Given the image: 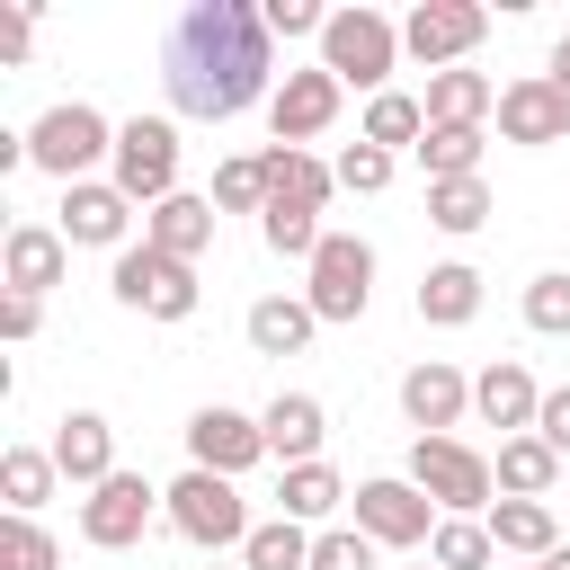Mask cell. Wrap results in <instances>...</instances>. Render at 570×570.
<instances>
[{
	"instance_id": "obj_29",
	"label": "cell",
	"mask_w": 570,
	"mask_h": 570,
	"mask_svg": "<svg viewBox=\"0 0 570 570\" xmlns=\"http://www.w3.org/2000/svg\"><path fill=\"white\" fill-rule=\"evenodd\" d=\"M419 169H428V187L481 178V125H428V134H419Z\"/></svg>"
},
{
	"instance_id": "obj_35",
	"label": "cell",
	"mask_w": 570,
	"mask_h": 570,
	"mask_svg": "<svg viewBox=\"0 0 570 570\" xmlns=\"http://www.w3.org/2000/svg\"><path fill=\"white\" fill-rule=\"evenodd\" d=\"M428 223L454 232V240H472V232L490 223V187H481V178H445V187H428Z\"/></svg>"
},
{
	"instance_id": "obj_14",
	"label": "cell",
	"mask_w": 570,
	"mask_h": 570,
	"mask_svg": "<svg viewBox=\"0 0 570 570\" xmlns=\"http://www.w3.org/2000/svg\"><path fill=\"white\" fill-rule=\"evenodd\" d=\"M338 98H347V80H330L321 62H303V71H285L276 80V98H267V125H276V142H312V134H330L338 125Z\"/></svg>"
},
{
	"instance_id": "obj_2",
	"label": "cell",
	"mask_w": 570,
	"mask_h": 570,
	"mask_svg": "<svg viewBox=\"0 0 570 570\" xmlns=\"http://www.w3.org/2000/svg\"><path fill=\"white\" fill-rule=\"evenodd\" d=\"M160 517H169V534L178 543H196V552H240L249 543V508H240V481H223V472H178L169 490H160Z\"/></svg>"
},
{
	"instance_id": "obj_48",
	"label": "cell",
	"mask_w": 570,
	"mask_h": 570,
	"mask_svg": "<svg viewBox=\"0 0 570 570\" xmlns=\"http://www.w3.org/2000/svg\"><path fill=\"white\" fill-rule=\"evenodd\" d=\"M525 570H543V561H525Z\"/></svg>"
},
{
	"instance_id": "obj_49",
	"label": "cell",
	"mask_w": 570,
	"mask_h": 570,
	"mask_svg": "<svg viewBox=\"0 0 570 570\" xmlns=\"http://www.w3.org/2000/svg\"><path fill=\"white\" fill-rule=\"evenodd\" d=\"M232 570H240V561H232Z\"/></svg>"
},
{
	"instance_id": "obj_6",
	"label": "cell",
	"mask_w": 570,
	"mask_h": 570,
	"mask_svg": "<svg viewBox=\"0 0 570 570\" xmlns=\"http://www.w3.org/2000/svg\"><path fill=\"white\" fill-rule=\"evenodd\" d=\"M410 481L436 499V517H490L499 499V472H490V454H472L463 436H419L410 445Z\"/></svg>"
},
{
	"instance_id": "obj_9",
	"label": "cell",
	"mask_w": 570,
	"mask_h": 570,
	"mask_svg": "<svg viewBox=\"0 0 570 570\" xmlns=\"http://www.w3.org/2000/svg\"><path fill=\"white\" fill-rule=\"evenodd\" d=\"M445 517H436V499L410 481V472H383V481H356V534L374 543V552H410V543H428Z\"/></svg>"
},
{
	"instance_id": "obj_47",
	"label": "cell",
	"mask_w": 570,
	"mask_h": 570,
	"mask_svg": "<svg viewBox=\"0 0 570 570\" xmlns=\"http://www.w3.org/2000/svg\"><path fill=\"white\" fill-rule=\"evenodd\" d=\"M419 570H436V561H419Z\"/></svg>"
},
{
	"instance_id": "obj_36",
	"label": "cell",
	"mask_w": 570,
	"mask_h": 570,
	"mask_svg": "<svg viewBox=\"0 0 570 570\" xmlns=\"http://www.w3.org/2000/svg\"><path fill=\"white\" fill-rule=\"evenodd\" d=\"M428 561H436V570H490V561H499V543H490V525H481V517H445V525L428 534Z\"/></svg>"
},
{
	"instance_id": "obj_18",
	"label": "cell",
	"mask_w": 570,
	"mask_h": 570,
	"mask_svg": "<svg viewBox=\"0 0 570 570\" xmlns=\"http://www.w3.org/2000/svg\"><path fill=\"white\" fill-rule=\"evenodd\" d=\"M45 454H53V472H62L71 490H98L107 472H125V463H116V428H107L98 410H62Z\"/></svg>"
},
{
	"instance_id": "obj_3",
	"label": "cell",
	"mask_w": 570,
	"mask_h": 570,
	"mask_svg": "<svg viewBox=\"0 0 570 570\" xmlns=\"http://www.w3.org/2000/svg\"><path fill=\"white\" fill-rule=\"evenodd\" d=\"M392 62H401V18H383V9H365V0H356V9H330V27H321V71H330V80L383 98Z\"/></svg>"
},
{
	"instance_id": "obj_7",
	"label": "cell",
	"mask_w": 570,
	"mask_h": 570,
	"mask_svg": "<svg viewBox=\"0 0 570 570\" xmlns=\"http://www.w3.org/2000/svg\"><path fill=\"white\" fill-rule=\"evenodd\" d=\"M107 178L151 214V205H169L178 196V125L169 116H125L116 125V160H107Z\"/></svg>"
},
{
	"instance_id": "obj_20",
	"label": "cell",
	"mask_w": 570,
	"mask_h": 570,
	"mask_svg": "<svg viewBox=\"0 0 570 570\" xmlns=\"http://www.w3.org/2000/svg\"><path fill=\"white\" fill-rule=\"evenodd\" d=\"M258 428H267V454L294 472V463H321V436H330V410L312 401V392H276L267 410H258Z\"/></svg>"
},
{
	"instance_id": "obj_32",
	"label": "cell",
	"mask_w": 570,
	"mask_h": 570,
	"mask_svg": "<svg viewBox=\"0 0 570 570\" xmlns=\"http://www.w3.org/2000/svg\"><path fill=\"white\" fill-rule=\"evenodd\" d=\"M267 187L276 196H303V205H330L338 196V169L312 160V151H294V142H267Z\"/></svg>"
},
{
	"instance_id": "obj_41",
	"label": "cell",
	"mask_w": 570,
	"mask_h": 570,
	"mask_svg": "<svg viewBox=\"0 0 570 570\" xmlns=\"http://www.w3.org/2000/svg\"><path fill=\"white\" fill-rule=\"evenodd\" d=\"M258 18H267V36H321L330 27V9H312V0H258Z\"/></svg>"
},
{
	"instance_id": "obj_19",
	"label": "cell",
	"mask_w": 570,
	"mask_h": 570,
	"mask_svg": "<svg viewBox=\"0 0 570 570\" xmlns=\"http://www.w3.org/2000/svg\"><path fill=\"white\" fill-rule=\"evenodd\" d=\"M472 410H481L499 436H525V428H534V410H543V383H534L517 356H490V365L472 374Z\"/></svg>"
},
{
	"instance_id": "obj_25",
	"label": "cell",
	"mask_w": 570,
	"mask_h": 570,
	"mask_svg": "<svg viewBox=\"0 0 570 570\" xmlns=\"http://www.w3.org/2000/svg\"><path fill=\"white\" fill-rule=\"evenodd\" d=\"M481 116H499L490 71H428V125H481Z\"/></svg>"
},
{
	"instance_id": "obj_38",
	"label": "cell",
	"mask_w": 570,
	"mask_h": 570,
	"mask_svg": "<svg viewBox=\"0 0 570 570\" xmlns=\"http://www.w3.org/2000/svg\"><path fill=\"white\" fill-rule=\"evenodd\" d=\"M525 330H543V338H570V276H561V267H543V276L525 285Z\"/></svg>"
},
{
	"instance_id": "obj_17",
	"label": "cell",
	"mask_w": 570,
	"mask_h": 570,
	"mask_svg": "<svg viewBox=\"0 0 570 570\" xmlns=\"http://www.w3.org/2000/svg\"><path fill=\"white\" fill-rule=\"evenodd\" d=\"M62 267H71V240H62V223H9V240H0V276H9V294H53L62 285Z\"/></svg>"
},
{
	"instance_id": "obj_44",
	"label": "cell",
	"mask_w": 570,
	"mask_h": 570,
	"mask_svg": "<svg viewBox=\"0 0 570 570\" xmlns=\"http://www.w3.org/2000/svg\"><path fill=\"white\" fill-rule=\"evenodd\" d=\"M27 45H36V18H27V9H9V18H0V53H9V62H27Z\"/></svg>"
},
{
	"instance_id": "obj_21",
	"label": "cell",
	"mask_w": 570,
	"mask_h": 570,
	"mask_svg": "<svg viewBox=\"0 0 570 570\" xmlns=\"http://www.w3.org/2000/svg\"><path fill=\"white\" fill-rule=\"evenodd\" d=\"M214 223H223V214H214V196H187V187H178L169 205H151V214H142V240L196 267V258L214 249Z\"/></svg>"
},
{
	"instance_id": "obj_5",
	"label": "cell",
	"mask_w": 570,
	"mask_h": 570,
	"mask_svg": "<svg viewBox=\"0 0 570 570\" xmlns=\"http://www.w3.org/2000/svg\"><path fill=\"white\" fill-rule=\"evenodd\" d=\"M116 303L125 312H142V321H196V303H205V285H196V267L187 258H169V249H151V240H134V249H116Z\"/></svg>"
},
{
	"instance_id": "obj_45",
	"label": "cell",
	"mask_w": 570,
	"mask_h": 570,
	"mask_svg": "<svg viewBox=\"0 0 570 570\" xmlns=\"http://www.w3.org/2000/svg\"><path fill=\"white\" fill-rule=\"evenodd\" d=\"M552 80H570V36H561V45H552Z\"/></svg>"
},
{
	"instance_id": "obj_8",
	"label": "cell",
	"mask_w": 570,
	"mask_h": 570,
	"mask_svg": "<svg viewBox=\"0 0 570 570\" xmlns=\"http://www.w3.org/2000/svg\"><path fill=\"white\" fill-rule=\"evenodd\" d=\"M303 303H312L321 321H365V303H374V240L330 232V240L312 249V267H303Z\"/></svg>"
},
{
	"instance_id": "obj_31",
	"label": "cell",
	"mask_w": 570,
	"mask_h": 570,
	"mask_svg": "<svg viewBox=\"0 0 570 570\" xmlns=\"http://www.w3.org/2000/svg\"><path fill=\"white\" fill-rule=\"evenodd\" d=\"M419 134H428V98H410V89H383V98H365V142L374 151H419Z\"/></svg>"
},
{
	"instance_id": "obj_12",
	"label": "cell",
	"mask_w": 570,
	"mask_h": 570,
	"mask_svg": "<svg viewBox=\"0 0 570 570\" xmlns=\"http://www.w3.org/2000/svg\"><path fill=\"white\" fill-rule=\"evenodd\" d=\"M187 463H196V472H223V481H240L249 463H267V428H258L249 410H223V401H205V410L187 419Z\"/></svg>"
},
{
	"instance_id": "obj_22",
	"label": "cell",
	"mask_w": 570,
	"mask_h": 570,
	"mask_svg": "<svg viewBox=\"0 0 570 570\" xmlns=\"http://www.w3.org/2000/svg\"><path fill=\"white\" fill-rule=\"evenodd\" d=\"M240 330H249V347H258V356H303V347H312V330H321V312H312L303 294H258Z\"/></svg>"
},
{
	"instance_id": "obj_30",
	"label": "cell",
	"mask_w": 570,
	"mask_h": 570,
	"mask_svg": "<svg viewBox=\"0 0 570 570\" xmlns=\"http://www.w3.org/2000/svg\"><path fill=\"white\" fill-rule=\"evenodd\" d=\"M53 481H62V472H53L45 445H9V454H0V499H9V517H36V508L53 499Z\"/></svg>"
},
{
	"instance_id": "obj_27",
	"label": "cell",
	"mask_w": 570,
	"mask_h": 570,
	"mask_svg": "<svg viewBox=\"0 0 570 570\" xmlns=\"http://www.w3.org/2000/svg\"><path fill=\"white\" fill-rule=\"evenodd\" d=\"M258 240H267L276 258H303V267H312V249H321L330 232H321V205H303V196H267V214H258Z\"/></svg>"
},
{
	"instance_id": "obj_16",
	"label": "cell",
	"mask_w": 570,
	"mask_h": 570,
	"mask_svg": "<svg viewBox=\"0 0 570 570\" xmlns=\"http://www.w3.org/2000/svg\"><path fill=\"white\" fill-rule=\"evenodd\" d=\"M401 410H410V428H419V436H454V428H463V410H472V374H463V365H445V356H428V365H410V374H401Z\"/></svg>"
},
{
	"instance_id": "obj_40",
	"label": "cell",
	"mask_w": 570,
	"mask_h": 570,
	"mask_svg": "<svg viewBox=\"0 0 570 570\" xmlns=\"http://www.w3.org/2000/svg\"><path fill=\"white\" fill-rule=\"evenodd\" d=\"M312 570H374V543L356 525H330V534H312Z\"/></svg>"
},
{
	"instance_id": "obj_1",
	"label": "cell",
	"mask_w": 570,
	"mask_h": 570,
	"mask_svg": "<svg viewBox=\"0 0 570 570\" xmlns=\"http://www.w3.org/2000/svg\"><path fill=\"white\" fill-rule=\"evenodd\" d=\"M267 18L258 0H196L169 18L160 36V80H169V107L196 116V125H232L249 107L276 98V62H267Z\"/></svg>"
},
{
	"instance_id": "obj_4",
	"label": "cell",
	"mask_w": 570,
	"mask_h": 570,
	"mask_svg": "<svg viewBox=\"0 0 570 570\" xmlns=\"http://www.w3.org/2000/svg\"><path fill=\"white\" fill-rule=\"evenodd\" d=\"M27 160H36L45 178L80 187L98 160H116V125H107L89 98H62V107H45V116L27 125Z\"/></svg>"
},
{
	"instance_id": "obj_42",
	"label": "cell",
	"mask_w": 570,
	"mask_h": 570,
	"mask_svg": "<svg viewBox=\"0 0 570 570\" xmlns=\"http://www.w3.org/2000/svg\"><path fill=\"white\" fill-rule=\"evenodd\" d=\"M534 436H543V445L570 463V383H552V392H543V410H534Z\"/></svg>"
},
{
	"instance_id": "obj_34",
	"label": "cell",
	"mask_w": 570,
	"mask_h": 570,
	"mask_svg": "<svg viewBox=\"0 0 570 570\" xmlns=\"http://www.w3.org/2000/svg\"><path fill=\"white\" fill-rule=\"evenodd\" d=\"M267 151H232L223 169H214V214H267Z\"/></svg>"
},
{
	"instance_id": "obj_43",
	"label": "cell",
	"mask_w": 570,
	"mask_h": 570,
	"mask_svg": "<svg viewBox=\"0 0 570 570\" xmlns=\"http://www.w3.org/2000/svg\"><path fill=\"white\" fill-rule=\"evenodd\" d=\"M36 321H45V303L36 294H0V338L18 347V338H36Z\"/></svg>"
},
{
	"instance_id": "obj_13",
	"label": "cell",
	"mask_w": 570,
	"mask_h": 570,
	"mask_svg": "<svg viewBox=\"0 0 570 570\" xmlns=\"http://www.w3.org/2000/svg\"><path fill=\"white\" fill-rule=\"evenodd\" d=\"M499 134H508V142H525V151L570 142V80H552V71L508 80V89H499Z\"/></svg>"
},
{
	"instance_id": "obj_10",
	"label": "cell",
	"mask_w": 570,
	"mask_h": 570,
	"mask_svg": "<svg viewBox=\"0 0 570 570\" xmlns=\"http://www.w3.org/2000/svg\"><path fill=\"white\" fill-rule=\"evenodd\" d=\"M151 517H160V490H151L142 472H107V481L80 499V543H98V552H134V543L151 534Z\"/></svg>"
},
{
	"instance_id": "obj_39",
	"label": "cell",
	"mask_w": 570,
	"mask_h": 570,
	"mask_svg": "<svg viewBox=\"0 0 570 570\" xmlns=\"http://www.w3.org/2000/svg\"><path fill=\"white\" fill-rule=\"evenodd\" d=\"M338 187H347V196H383V187H392V151H374V142L356 134V142L338 151Z\"/></svg>"
},
{
	"instance_id": "obj_26",
	"label": "cell",
	"mask_w": 570,
	"mask_h": 570,
	"mask_svg": "<svg viewBox=\"0 0 570 570\" xmlns=\"http://www.w3.org/2000/svg\"><path fill=\"white\" fill-rule=\"evenodd\" d=\"M490 472H499V490H508V499H552L561 454H552V445L525 428V436H499V463H490Z\"/></svg>"
},
{
	"instance_id": "obj_37",
	"label": "cell",
	"mask_w": 570,
	"mask_h": 570,
	"mask_svg": "<svg viewBox=\"0 0 570 570\" xmlns=\"http://www.w3.org/2000/svg\"><path fill=\"white\" fill-rule=\"evenodd\" d=\"M0 570H62V543L36 517H0Z\"/></svg>"
},
{
	"instance_id": "obj_23",
	"label": "cell",
	"mask_w": 570,
	"mask_h": 570,
	"mask_svg": "<svg viewBox=\"0 0 570 570\" xmlns=\"http://www.w3.org/2000/svg\"><path fill=\"white\" fill-rule=\"evenodd\" d=\"M481 525H490V543H499V552H517V561H543V552H561L552 499H499Z\"/></svg>"
},
{
	"instance_id": "obj_24",
	"label": "cell",
	"mask_w": 570,
	"mask_h": 570,
	"mask_svg": "<svg viewBox=\"0 0 570 570\" xmlns=\"http://www.w3.org/2000/svg\"><path fill=\"white\" fill-rule=\"evenodd\" d=\"M472 312H481V267L445 258V267L419 276V321H428V330H463Z\"/></svg>"
},
{
	"instance_id": "obj_46",
	"label": "cell",
	"mask_w": 570,
	"mask_h": 570,
	"mask_svg": "<svg viewBox=\"0 0 570 570\" xmlns=\"http://www.w3.org/2000/svg\"><path fill=\"white\" fill-rule=\"evenodd\" d=\"M543 570H570V543H561V552H543Z\"/></svg>"
},
{
	"instance_id": "obj_33",
	"label": "cell",
	"mask_w": 570,
	"mask_h": 570,
	"mask_svg": "<svg viewBox=\"0 0 570 570\" xmlns=\"http://www.w3.org/2000/svg\"><path fill=\"white\" fill-rule=\"evenodd\" d=\"M240 570H312V525H294V517H267V525H249V543H240Z\"/></svg>"
},
{
	"instance_id": "obj_28",
	"label": "cell",
	"mask_w": 570,
	"mask_h": 570,
	"mask_svg": "<svg viewBox=\"0 0 570 570\" xmlns=\"http://www.w3.org/2000/svg\"><path fill=\"white\" fill-rule=\"evenodd\" d=\"M338 499H356V490H347L330 463H294V472L276 481V517H294V525H321Z\"/></svg>"
},
{
	"instance_id": "obj_15",
	"label": "cell",
	"mask_w": 570,
	"mask_h": 570,
	"mask_svg": "<svg viewBox=\"0 0 570 570\" xmlns=\"http://www.w3.org/2000/svg\"><path fill=\"white\" fill-rule=\"evenodd\" d=\"M125 232H134V196H125L116 178L62 187V240H71V249H134Z\"/></svg>"
},
{
	"instance_id": "obj_11",
	"label": "cell",
	"mask_w": 570,
	"mask_h": 570,
	"mask_svg": "<svg viewBox=\"0 0 570 570\" xmlns=\"http://www.w3.org/2000/svg\"><path fill=\"white\" fill-rule=\"evenodd\" d=\"M481 36H490V9H481V0H419V9L401 18V53L428 62V71H454Z\"/></svg>"
}]
</instances>
